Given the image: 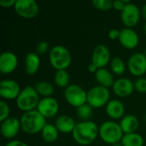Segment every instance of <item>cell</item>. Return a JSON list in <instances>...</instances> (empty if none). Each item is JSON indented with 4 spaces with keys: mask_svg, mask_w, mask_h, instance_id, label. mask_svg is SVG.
I'll return each mask as SVG.
<instances>
[{
    "mask_svg": "<svg viewBox=\"0 0 146 146\" xmlns=\"http://www.w3.org/2000/svg\"><path fill=\"white\" fill-rule=\"evenodd\" d=\"M119 42L123 47L133 50L138 46L139 43V37L133 29L126 27L121 30Z\"/></svg>",
    "mask_w": 146,
    "mask_h": 146,
    "instance_id": "16",
    "label": "cell"
},
{
    "mask_svg": "<svg viewBox=\"0 0 146 146\" xmlns=\"http://www.w3.org/2000/svg\"><path fill=\"white\" fill-rule=\"evenodd\" d=\"M18 64V59L15 53L4 51L0 55V72L8 74L15 70Z\"/></svg>",
    "mask_w": 146,
    "mask_h": 146,
    "instance_id": "17",
    "label": "cell"
},
{
    "mask_svg": "<svg viewBox=\"0 0 146 146\" xmlns=\"http://www.w3.org/2000/svg\"><path fill=\"white\" fill-rule=\"evenodd\" d=\"M113 146H123L121 145V143H117V144H115V145H113Z\"/></svg>",
    "mask_w": 146,
    "mask_h": 146,
    "instance_id": "39",
    "label": "cell"
},
{
    "mask_svg": "<svg viewBox=\"0 0 146 146\" xmlns=\"http://www.w3.org/2000/svg\"><path fill=\"white\" fill-rule=\"evenodd\" d=\"M55 126L59 131V133H72L76 126V123L71 116L67 115H62L56 119Z\"/></svg>",
    "mask_w": 146,
    "mask_h": 146,
    "instance_id": "20",
    "label": "cell"
},
{
    "mask_svg": "<svg viewBox=\"0 0 146 146\" xmlns=\"http://www.w3.org/2000/svg\"><path fill=\"white\" fill-rule=\"evenodd\" d=\"M14 9L19 16L26 19L34 18L39 12V7L34 0H16Z\"/></svg>",
    "mask_w": 146,
    "mask_h": 146,
    "instance_id": "8",
    "label": "cell"
},
{
    "mask_svg": "<svg viewBox=\"0 0 146 146\" xmlns=\"http://www.w3.org/2000/svg\"><path fill=\"white\" fill-rule=\"evenodd\" d=\"M110 92L109 88L98 85L92 87L87 92V104L92 108H101L106 106L110 102Z\"/></svg>",
    "mask_w": 146,
    "mask_h": 146,
    "instance_id": "6",
    "label": "cell"
},
{
    "mask_svg": "<svg viewBox=\"0 0 146 146\" xmlns=\"http://www.w3.org/2000/svg\"><path fill=\"white\" fill-rule=\"evenodd\" d=\"M141 12L138 5L133 3H128L125 5L123 10L121 12V22L128 28L136 26L140 19Z\"/></svg>",
    "mask_w": 146,
    "mask_h": 146,
    "instance_id": "9",
    "label": "cell"
},
{
    "mask_svg": "<svg viewBox=\"0 0 146 146\" xmlns=\"http://www.w3.org/2000/svg\"><path fill=\"white\" fill-rule=\"evenodd\" d=\"M9 112H10L9 106L7 104V103L1 100L0 101V121L1 122H3V121H5L9 117Z\"/></svg>",
    "mask_w": 146,
    "mask_h": 146,
    "instance_id": "30",
    "label": "cell"
},
{
    "mask_svg": "<svg viewBox=\"0 0 146 146\" xmlns=\"http://www.w3.org/2000/svg\"><path fill=\"white\" fill-rule=\"evenodd\" d=\"M123 131L119 123L113 121H107L99 127V137L107 144H117L121 141Z\"/></svg>",
    "mask_w": 146,
    "mask_h": 146,
    "instance_id": "5",
    "label": "cell"
},
{
    "mask_svg": "<svg viewBox=\"0 0 146 146\" xmlns=\"http://www.w3.org/2000/svg\"><path fill=\"white\" fill-rule=\"evenodd\" d=\"M76 113L78 117L82 120V121H90L91 117L92 116V107L90 106L88 104H86L76 110Z\"/></svg>",
    "mask_w": 146,
    "mask_h": 146,
    "instance_id": "28",
    "label": "cell"
},
{
    "mask_svg": "<svg viewBox=\"0 0 146 146\" xmlns=\"http://www.w3.org/2000/svg\"><path fill=\"white\" fill-rule=\"evenodd\" d=\"M64 98L68 104L76 109L87 103V92L75 84H71L64 89Z\"/></svg>",
    "mask_w": 146,
    "mask_h": 146,
    "instance_id": "7",
    "label": "cell"
},
{
    "mask_svg": "<svg viewBox=\"0 0 146 146\" xmlns=\"http://www.w3.org/2000/svg\"><path fill=\"white\" fill-rule=\"evenodd\" d=\"M49 61L56 70H63L70 66L72 56L65 46L55 45L49 51Z\"/></svg>",
    "mask_w": 146,
    "mask_h": 146,
    "instance_id": "4",
    "label": "cell"
},
{
    "mask_svg": "<svg viewBox=\"0 0 146 146\" xmlns=\"http://www.w3.org/2000/svg\"><path fill=\"white\" fill-rule=\"evenodd\" d=\"M99 127L92 121H80L76 123V126L72 133L73 139L80 145H91L98 137Z\"/></svg>",
    "mask_w": 146,
    "mask_h": 146,
    "instance_id": "1",
    "label": "cell"
},
{
    "mask_svg": "<svg viewBox=\"0 0 146 146\" xmlns=\"http://www.w3.org/2000/svg\"><path fill=\"white\" fill-rule=\"evenodd\" d=\"M34 88L36 92L38 93V95H41L44 98L51 97L54 93L53 86L50 83L44 80L36 82V84L34 85Z\"/></svg>",
    "mask_w": 146,
    "mask_h": 146,
    "instance_id": "26",
    "label": "cell"
},
{
    "mask_svg": "<svg viewBox=\"0 0 146 146\" xmlns=\"http://www.w3.org/2000/svg\"><path fill=\"white\" fill-rule=\"evenodd\" d=\"M120 33H121V31H119L118 29L113 28V29L110 30V32H109V33H108V36H109V38H110V39L115 40V39H119Z\"/></svg>",
    "mask_w": 146,
    "mask_h": 146,
    "instance_id": "34",
    "label": "cell"
},
{
    "mask_svg": "<svg viewBox=\"0 0 146 146\" xmlns=\"http://www.w3.org/2000/svg\"><path fill=\"white\" fill-rule=\"evenodd\" d=\"M59 110V104L57 100L52 97L43 98L39 100L37 106V110L45 118H52L55 116Z\"/></svg>",
    "mask_w": 146,
    "mask_h": 146,
    "instance_id": "13",
    "label": "cell"
},
{
    "mask_svg": "<svg viewBox=\"0 0 146 146\" xmlns=\"http://www.w3.org/2000/svg\"><path fill=\"white\" fill-rule=\"evenodd\" d=\"M110 60V51L104 44H98L94 47L92 54V63L98 69L104 68Z\"/></svg>",
    "mask_w": 146,
    "mask_h": 146,
    "instance_id": "12",
    "label": "cell"
},
{
    "mask_svg": "<svg viewBox=\"0 0 146 146\" xmlns=\"http://www.w3.org/2000/svg\"><path fill=\"white\" fill-rule=\"evenodd\" d=\"M20 129H21L20 120L14 116H10L3 121L0 127L2 135L7 139H14L18 134Z\"/></svg>",
    "mask_w": 146,
    "mask_h": 146,
    "instance_id": "14",
    "label": "cell"
},
{
    "mask_svg": "<svg viewBox=\"0 0 146 146\" xmlns=\"http://www.w3.org/2000/svg\"><path fill=\"white\" fill-rule=\"evenodd\" d=\"M39 102V95L34 86H27L21 89L19 96L15 99L17 108L24 112L33 110Z\"/></svg>",
    "mask_w": 146,
    "mask_h": 146,
    "instance_id": "3",
    "label": "cell"
},
{
    "mask_svg": "<svg viewBox=\"0 0 146 146\" xmlns=\"http://www.w3.org/2000/svg\"><path fill=\"white\" fill-rule=\"evenodd\" d=\"M130 3L129 1H122V0H115L113 1V8L116 10H119V11H122L125 5L127 3Z\"/></svg>",
    "mask_w": 146,
    "mask_h": 146,
    "instance_id": "33",
    "label": "cell"
},
{
    "mask_svg": "<svg viewBox=\"0 0 146 146\" xmlns=\"http://www.w3.org/2000/svg\"><path fill=\"white\" fill-rule=\"evenodd\" d=\"M54 82L55 84L61 88H67L69 86L70 75L66 69L56 70L54 74Z\"/></svg>",
    "mask_w": 146,
    "mask_h": 146,
    "instance_id": "25",
    "label": "cell"
},
{
    "mask_svg": "<svg viewBox=\"0 0 146 146\" xmlns=\"http://www.w3.org/2000/svg\"><path fill=\"white\" fill-rule=\"evenodd\" d=\"M110 68L113 74L116 75H121L126 70V65L124 61L121 57L115 56L110 62Z\"/></svg>",
    "mask_w": 146,
    "mask_h": 146,
    "instance_id": "27",
    "label": "cell"
},
{
    "mask_svg": "<svg viewBox=\"0 0 146 146\" xmlns=\"http://www.w3.org/2000/svg\"><path fill=\"white\" fill-rule=\"evenodd\" d=\"M92 5L94 8L99 10H110L113 8L112 0H93Z\"/></svg>",
    "mask_w": 146,
    "mask_h": 146,
    "instance_id": "29",
    "label": "cell"
},
{
    "mask_svg": "<svg viewBox=\"0 0 146 146\" xmlns=\"http://www.w3.org/2000/svg\"><path fill=\"white\" fill-rule=\"evenodd\" d=\"M128 71L136 77H142L146 73V56L145 53L136 52L133 54L127 62Z\"/></svg>",
    "mask_w": 146,
    "mask_h": 146,
    "instance_id": "10",
    "label": "cell"
},
{
    "mask_svg": "<svg viewBox=\"0 0 146 146\" xmlns=\"http://www.w3.org/2000/svg\"><path fill=\"white\" fill-rule=\"evenodd\" d=\"M97 70H98V68H97V67L94 64H92V63L89 64V66H88V71L90 73H96Z\"/></svg>",
    "mask_w": 146,
    "mask_h": 146,
    "instance_id": "37",
    "label": "cell"
},
{
    "mask_svg": "<svg viewBox=\"0 0 146 146\" xmlns=\"http://www.w3.org/2000/svg\"><path fill=\"white\" fill-rule=\"evenodd\" d=\"M144 31H145V33L146 34V22L145 23V25H144Z\"/></svg>",
    "mask_w": 146,
    "mask_h": 146,
    "instance_id": "40",
    "label": "cell"
},
{
    "mask_svg": "<svg viewBox=\"0 0 146 146\" xmlns=\"http://www.w3.org/2000/svg\"><path fill=\"white\" fill-rule=\"evenodd\" d=\"M105 112L111 119H121L125 114V106L119 99H111L105 106Z\"/></svg>",
    "mask_w": 146,
    "mask_h": 146,
    "instance_id": "18",
    "label": "cell"
},
{
    "mask_svg": "<svg viewBox=\"0 0 146 146\" xmlns=\"http://www.w3.org/2000/svg\"><path fill=\"white\" fill-rule=\"evenodd\" d=\"M25 73L29 75H34L39 68L40 66V57L39 55L35 52H29L26 55L24 62Z\"/></svg>",
    "mask_w": 146,
    "mask_h": 146,
    "instance_id": "19",
    "label": "cell"
},
{
    "mask_svg": "<svg viewBox=\"0 0 146 146\" xmlns=\"http://www.w3.org/2000/svg\"><path fill=\"white\" fill-rule=\"evenodd\" d=\"M59 131L53 124H46L41 131L42 139L47 143H53L58 139Z\"/></svg>",
    "mask_w": 146,
    "mask_h": 146,
    "instance_id": "23",
    "label": "cell"
},
{
    "mask_svg": "<svg viewBox=\"0 0 146 146\" xmlns=\"http://www.w3.org/2000/svg\"><path fill=\"white\" fill-rule=\"evenodd\" d=\"M120 126L125 134L136 133L137 129L139 128V122L137 116L134 115H124L120 121Z\"/></svg>",
    "mask_w": 146,
    "mask_h": 146,
    "instance_id": "21",
    "label": "cell"
},
{
    "mask_svg": "<svg viewBox=\"0 0 146 146\" xmlns=\"http://www.w3.org/2000/svg\"><path fill=\"white\" fill-rule=\"evenodd\" d=\"M140 12H141V16L146 21V3H145L142 6V9H140Z\"/></svg>",
    "mask_w": 146,
    "mask_h": 146,
    "instance_id": "38",
    "label": "cell"
},
{
    "mask_svg": "<svg viewBox=\"0 0 146 146\" xmlns=\"http://www.w3.org/2000/svg\"><path fill=\"white\" fill-rule=\"evenodd\" d=\"M121 143L123 146H143L144 139L138 133H127L123 135Z\"/></svg>",
    "mask_w": 146,
    "mask_h": 146,
    "instance_id": "24",
    "label": "cell"
},
{
    "mask_svg": "<svg viewBox=\"0 0 146 146\" xmlns=\"http://www.w3.org/2000/svg\"><path fill=\"white\" fill-rule=\"evenodd\" d=\"M95 79L100 86L107 88L113 86L115 83V79L112 73L105 68L97 70V72L95 73Z\"/></svg>",
    "mask_w": 146,
    "mask_h": 146,
    "instance_id": "22",
    "label": "cell"
},
{
    "mask_svg": "<svg viewBox=\"0 0 146 146\" xmlns=\"http://www.w3.org/2000/svg\"><path fill=\"white\" fill-rule=\"evenodd\" d=\"M16 0H0V5L3 8H11L15 6Z\"/></svg>",
    "mask_w": 146,
    "mask_h": 146,
    "instance_id": "35",
    "label": "cell"
},
{
    "mask_svg": "<svg viewBox=\"0 0 146 146\" xmlns=\"http://www.w3.org/2000/svg\"><path fill=\"white\" fill-rule=\"evenodd\" d=\"M4 146H28L27 144H26L25 142H22L21 140H17V139H12L9 142H8Z\"/></svg>",
    "mask_w": 146,
    "mask_h": 146,
    "instance_id": "36",
    "label": "cell"
},
{
    "mask_svg": "<svg viewBox=\"0 0 146 146\" xmlns=\"http://www.w3.org/2000/svg\"><path fill=\"white\" fill-rule=\"evenodd\" d=\"M112 89L116 96L126 98L133 93L134 90V83L128 78H119L115 80Z\"/></svg>",
    "mask_w": 146,
    "mask_h": 146,
    "instance_id": "15",
    "label": "cell"
},
{
    "mask_svg": "<svg viewBox=\"0 0 146 146\" xmlns=\"http://www.w3.org/2000/svg\"><path fill=\"white\" fill-rule=\"evenodd\" d=\"M49 50V44L46 41H40L36 46V53L38 55L44 54Z\"/></svg>",
    "mask_w": 146,
    "mask_h": 146,
    "instance_id": "32",
    "label": "cell"
},
{
    "mask_svg": "<svg viewBox=\"0 0 146 146\" xmlns=\"http://www.w3.org/2000/svg\"><path fill=\"white\" fill-rule=\"evenodd\" d=\"M134 89L139 92L146 93V78L140 77L138 78L134 82Z\"/></svg>",
    "mask_w": 146,
    "mask_h": 146,
    "instance_id": "31",
    "label": "cell"
},
{
    "mask_svg": "<svg viewBox=\"0 0 146 146\" xmlns=\"http://www.w3.org/2000/svg\"><path fill=\"white\" fill-rule=\"evenodd\" d=\"M145 56H146V50H145Z\"/></svg>",
    "mask_w": 146,
    "mask_h": 146,
    "instance_id": "41",
    "label": "cell"
},
{
    "mask_svg": "<svg viewBox=\"0 0 146 146\" xmlns=\"http://www.w3.org/2000/svg\"><path fill=\"white\" fill-rule=\"evenodd\" d=\"M21 130L27 134H36L41 133L46 123L44 117L37 110L24 112L20 119Z\"/></svg>",
    "mask_w": 146,
    "mask_h": 146,
    "instance_id": "2",
    "label": "cell"
},
{
    "mask_svg": "<svg viewBox=\"0 0 146 146\" xmlns=\"http://www.w3.org/2000/svg\"><path fill=\"white\" fill-rule=\"evenodd\" d=\"M21 91V90L19 84L14 80L5 79L0 82V96L3 99H16Z\"/></svg>",
    "mask_w": 146,
    "mask_h": 146,
    "instance_id": "11",
    "label": "cell"
}]
</instances>
